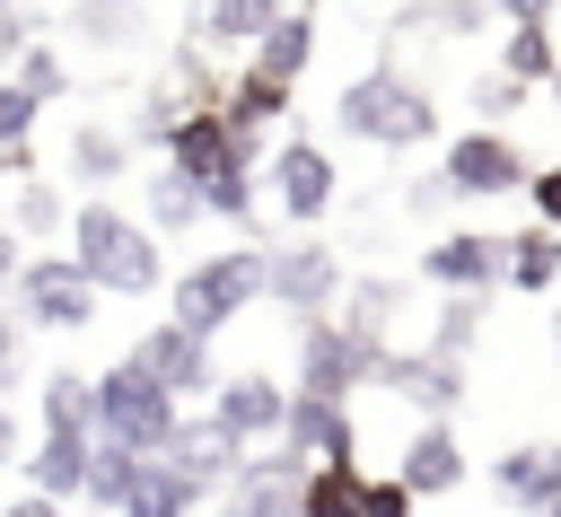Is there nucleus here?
<instances>
[{
	"label": "nucleus",
	"mask_w": 561,
	"mask_h": 517,
	"mask_svg": "<svg viewBox=\"0 0 561 517\" xmlns=\"http://www.w3.org/2000/svg\"><path fill=\"white\" fill-rule=\"evenodd\" d=\"M70 263L96 280V298H149L167 280V245L149 219L114 210V202H79L70 210Z\"/></svg>",
	"instance_id": "nucleus-1"
},
{
	"label": "nucleus",
	"mask_w": 561,
	"mask_h": 517,
	"mask_svg": "<svg viewBox=\"0 0 561 517\" xmlns=\"http://www.w3.org/2000/svg\"><path fill=\"white\" fill-rule=\"evenodd\" d=\"M333 123H342L351 140H368V149H421V140L438 131V105H430V88H412L394 61H377V70H359V79H342Z\"/></svg>",
	"instance_id": "nucleus-2"
},
{
	"label": "nucleus",
	"mask_w": 561,
	"mask_h": 517,
	"mask_svg": "<svg viewBox=\"0 0 561 517\" xmlns=\"http://www.w3.org/2000/svg\"><path fill=\"white\" fill-rule=\"evenodd\" d=\"M263 280H272V254H263V245H219V254H202L193 272H175V315H167V324H184L193 342H219V333L263 298Z\"/></svg>",
	"instance_id": "nucleus-3"
},
{
	"label": "nucleus",
	"mask_w": 561,
	"mask_h": 517,
	"mask_svg": "<svg viewBox=\"0 0 561 517\" xmlns=\"http://www.w3.org/2000/svg\"><path fill=\"white\" fill-rule=\"evenodd\" d=\"M394 342H368L351 333L342 315H298V386L289 394H324V403H351L359 386H377Z\"/></svg>",
	"instance_id": "nucleus-4"
},
{
	"label": "nucleus",
	"mask_w": 561,
	"mask_h": 517,
	"mask_svg": "<svg viewBox=\"0 0 561 517\" xmlns=\"http://www.w3.org/2000/svg\"><path fill=\"white\" fill-rule=\"evenodd\" d=\"M175 421H184V403H175L158 377H140L131 359H114V368L96 377V438H114V447H131V456H167Z\"/></svg>",
	"instance_id": "nucleus-5"
},
{
	"label": "nucleus",
	"mask_w": 561,
	"mask_h": 517,
	"mask_svg": "<svg viewBox=\"0 0 561 517\" xmlns=\"http://www.w3.org/2000/svg\"><path fill=\"white\" fill-rule=\"evenodd\" d=\"M526 149H517V131H500V123H482V131H456L447 140V158H438V184L447 193H465V202H500V193H526Z\"/></svg>",
	"instance_id": "nucleus-6"
},
{
	"label": "nucleus",
	"mask_w": 561,
	"mask_h": 517,
	"mask_svg": "<svg viewBox=\"0 0 561 517\" xmlns=\"http://www.w3.org/2000/svg\"><path fill=\"white\" fill-rule=\"evenodd\" d=\"M18 307H26L35 333H88V324H96V280H88L70 254H26Z\"/></svg>",
	"instance_id": "nucleus-7"
},
{
	"label": "nucleus",
	"mask_w": 561,
	"mask_h": 517,
	"mask_svg": "<svg viewBox=\"0 0 561 517\" xmlns=\"http://www.w3.org/2000/svg\"><path fill=\"white\" fill-rule=\"evenodd\" d=\"M421 280L447 289V298H491L508 280V237L500 228H456V237H438L421 254Z\"/></svg>",
	"instance_id": "nucleus-8"
},
{
	"label": "nucleus",
	"mask_w": 561,
	"mask_h": 517,
	"mask_svg": "<svg viewBox=\"0 0 561 517\" xmlns=\"http://www.w3.org/2000/svg\"><path fill=\"white\" fill-rule=\"evenodd\" d=\"M210 421L237 438V447H280V421H289V386L272 377V368H237V377H219V394H210Z\"/></svg>",
	"instance_id": "nucleus-9"
},
{
	"label": "nucleus",
	"mask_w": 561,
	"mask_h": 517,
	"mask_svg": "<svg viewBox=\"0 0 561 517\" xmlns=\"http://www.w3.org/2000/svg\"><path fill=\"white\" fill-rule=\"evenodd\" d=\"M280 456H298V464H359V421H351V403H324V394H289V421H280Z\"/></svg>",
	"instance_id": "nucleus-10"
},
{
	"label": "nucleus",
	"mask_w": 561,
	"mask_h": 517,
	"mask_svg": "<svg viewBox=\"0 0 561 517\" xmlns=\"http://www.w3.org/2000/svg\"><path fill=\"white\" fill-rule=\"evenodd\" d=\"M263 298H280L289 315H324V307L342 298V254H333V245H316V237L280 245V254H272V280H263Z\"/></svg>",
	"instance_id": "nucleus-11"
},
{
	"label": "nucleus",
	"mask_w": 561,
	"mask_h": 517,
	"mask_svg": "<svg viewBox=\"0 0 561 517\" xmlns=\"http://www.w3.org/2000/svg\"><path fill=\"white\" fill-rule=\"evenodd\" d=\"M333 184H342V175H333V158H324L316 140H298V131H289V140L272 149V193H280V219L316 228V219L333 210Z\"/></svg>",
	"instance_id": "nucleus-12"
},
{
	"label": "nucleus",
	"mask_w": 561,
	"mask_h": 517,
	"mask_svg": "<svg viewBox=\"0 0 561 517\" xmlns=\"http://www.w3.org/2000/svg\"><path fill=\"white\" fill-rule=\"evenodd\" d=\"M131 368L158 377L175 403H184V394H219V377H210V342H193L184 324H149V333L131 342Z\"/></svg>",
	"instance_id": "nucleus-13"
},
{
	"label": "nucleus",
	"mask_w": 561,
	"mask_h": 517,
	"mask_svg": "<svg viewBox=\"0 0 561 517\" xmlns=\"http://www.w3.org/2000/svg\"><path fill=\"white\" fill-rule=\"evenodd\" d=\"M307 473H316V464H298V456H280V447H272V456H245L237 482L219 491V499H228L219 517H298V482H307Z\"/></svg>",
	"instance_id": "nucleus-14"
},
{
	"label": "nucleus",
	"mask_w": 561,
	"mask_h": 517,
	"mask_svg": "<svg viewBox=\"0 0 561 517\" xmlns=\"http://www.w3.org/2000/svg\"><path fill=\"white\" fill-rule=\"evenodd\" d=\"M491 491H500L508 508H526V517H552V499H561V438L508 447V456L491 464Z\"/></svg>",
	"instance_id": "nucleus-15"
},
{
	"label": "nucleus",
	"mask_w": 561,
	"mask_h": 517,
	"mask_svg": "<svg viewBox=\"0 0 561 517\" xmlns=\"http://www.w3.org/2000/svg\"><path fill=\"white\" fill-rule=\"evenodd\" d=\"M167 464L210 499V491H228L237 482V464H245V447L219 429V421H175V438H167Z\"/></svg>",
	"instance_id": "nucleus-16"
},
{
	"label": "nucleus",
	"mask_w": 561,
	"mask_h": 517,
	"mask_svg": "<svg viewBox=\"0 0 561 517\" xmlns=\"http://www.w3.org/2000/svg\"><path fill=\"white\" fill-rule=\"evenodd\" d=\"M394 482H403L412 499H447V491L465 482V447H456V429H447V421H421V429L403 438V456H394Z\"/></svg>",
	"instance_id": "nucleus-17"
},
{
	"label": "nucleus",
	"mask_w": 561,
	"mask_h": 517,
	"mask_svg": "<svg viewBox=\"0 0 561 517\" xmlns=\"http://www.w3.org/2000/svg\"><path fill=\"white\" fill-rule=\"evenodd\" d=\"M377 386H386V394H403V403H421L430 421H447V412H456V394H465V368H447V359H430V351H386Z\"/></svg>",
	"instance_id": "nucleus-18"
},
{
	"label": "nucleus",
	"mask_w": 561,
	"mask_h": 517,
	"mask_svg": "<svg viewBox=\"0 0 561 517\" xmlns=\"http://www.w3.org/2000/svg\"><path fill=\"white\" fill-rule=\"evenodd\" d=\"M280 114H289V88H280V79H263V70H237V79L219 88V123L237 131V149H245V158H254V140H263Z\"/></svg>",
	"instance_id": "nucleus-19"
},
{
	"label": "nucleus",
	"mask_w": 561,
	"mask_h": 517,
	"mask_svg": "<svg viewBox=\"0 0 561 517\" xmlns=\"http://www.w3.org/2000/svg\"><path fill=\"white\" fill-rule=\"evenodd\" d=\"M88 464H96V438H35V456H18V473H26L35 499H79Z\"/></svg>",
	"instance_id": "nucleus-20"
},
{
	"label": "nucleus",
	"mask_w": 561,
	"mask_h": 517,
	"mask_svg": "<svg viewBox=\"0 0 561 517\" xmlns=\"http://www.w3.org/2000/svg\"><path fill=\"white\" fill-rule=\"evenodd\" d=\"M307 61H316V9H298V0H289V9L272 18V35L254 44V70H263V79H280V88H298V79H307Z\"/></svg>",
	"instance_id": "nucleus-21"
},
{
	"label": "nucleus",
	"mask_w": 561,
	"mask_h": 517,
	"mask_svg": "<svg viewBox=\"0 0 561 517\" xmlns=\"http://www.w3.org/2000/svg\"><path fill=\"white\" fill-rule=\"evenodd\" d=\"M35 421H44V438H96V377L53 368L35 394Z\"/></svg>",
	"instance_id": "nucleus-22"
},
{
	"label": "nucleus",
	"mask_w": 561,
	"mask_h": 517,
	"mask_svg": "<svg viewBox=\"0 0 561 517\" xmlns=\"http://www.w3.org/2000/svg\"><path fill=\"white\" fill-rule=\"evenodd\" d=\"M123 166H131V140L114 123H70V149H61L70 184H123Z\"/></svg>",
	"instance_id": "nucleus-23"
},
{
	"label": "nucleus",
	"mask_w": 561,
	"mask_h": 517,
	"mask_svg": "<svg viewBox=\"0 0 561 517\" xmlns=\"http://www.w3.org/2000/svg\"><path fill=\"white\" fill-rule=\"evenodd\" d=\"M140 0H70V35L79 44H105V53H123V44H140Z\"/></svg>",
	"instance_id": "nucleus-24"
},
{
	"label": "nucleus",
	"mask_w": 561,
	"mask_h": 517,
	"mask_svg": "<svg viewBox=\"0 0 561 517\" xmlns=\"http://www.w3.org/2000/svg\"><path fill=\"white\" fill-rule=\"evenodd\" d=\"M193 508H202V491H193L167 456H149V464H140V491L123 499V517H193Z\"/></svg>",
	"instance_id": "nucleus-25"
},
{
	"label": "nucleus",
	"mask_w": 561,
	"mask_h": 517,
	"mask_svg": "<svg viewBox=\"0 0 561 517\" xmlns=\"http://www.w3.org/2000/svg\"><path fill=\"white\" fill-rule=\"evenodd\" d=\"M500 70H508L517 88H552V70H561V35H552V26H508Z\"/></svg>",
	"instance_id": "nucleus-26"
},
{
	"label": "nucleus",
	"mask_w": 561,
	"mask_h": 517,
	"mask_svg": "<svg viewBox=\"0 0 561 517\" xmlns=\"http://www.w3.org/2000/svg\"><path fill=\"white\" fill-rule=\"evenodd\" d=\"M140 464H149V456H131V447L96 438V464H88V491H79V499H88V508H114V517H123V499L140 491Z\"/></svg>",
	"instance_id": "nucleus-27"
},
{
	"label": "nucleus",
	"mask_w": 561,
	"mask_h": 517,
	"mask_svg": "<svg viewBox=\"0 0 561 517\" xmlns=\"http://www.w3.org/2000/svg\"><path fill=\"white\" fill-rule=\"evenodd\" d=\"M508 289H561V228H526L508 237Z\"/></svg>",
	"instance_id": "nucleus-28"
},
{
	"label": "nucleus",
	"mask_w": 561,
	"mask_h": 517,
	"mask_svg": "<svg viewBox=\"0 0 561 517\" xmlns=\"http://www.w3.org/2000/svg\"><path fill=\"white\" fill-rule=\"evenodd\" d=\"M359 482H368V464H316L298 482V517H359Z\"/></svg>",
	"instance_id": "nucleus-29"
},
{
	"label": "nucleus",
	"mask_w": 561,
	"mask_h": 517,
	"mask_svg": "<svg viewBox=\"0 0 561 517\" xmlns=\"http://www.w3.org/2000/svg\"><path fill=\"white\" fill-rule=\"evenodd\" d=\"M280 9H289V0H202V35H210V44H263Z\"/></svg>",
	"instance_id": "nucleus-30"
},
{
	"label": "nucleus",
	"mask_w": 561,
	"mask_h": 517,
	"mask_svg": "<svg viewBox=\"0 0 561 517\" xmlns=\"http://www.w3.org/2000/svg\"><path fill=\"white\" fill-rule=\"evenodd\" d=\"M482 307H491V298H447L421 351H430V359H447V368H465V351L482 342Z\"/></svg>",
	"instance_id": "nucleus-31"
},
{
	"label": "nucleus",
	"mask_w": 561,
	"mask_h": 517,
	"mask_svg": "<svg viewBox=\"0 0 561 517\" xmlns=\"http://www.w3.org/2000/svg\"><path fill=\"white\" fill-rule=\"evenodd\" d=\"M394 307H403V289H394V280H351L342 324H351V333H368V342H394Z\"/></svg>",
	"instance_id": "nucleus-32"
},
{
	"label": "nucleus",
	"mask_w": 561,
	"mask_h": 517,
	"mask_svg": "<svg viewBox=\"0 0 561 517\" xmlns=\"http://www.w3.org/2000/svg\"><path fill=\"white\" fill-rule=\"evenodd\" d=\"M18 245L26 237H53V228H70V210H61V193L53 184H18V202H9V219H0Z\"/></svg>",
	"instance_id": "nucleus-33"
},
{
	"label": "nucleus",
	"mask_w": 561,
	"mask_h": 517,
	"mask_svg": "<svg viewBox=\"0 0 561 517\" xmlns=\"http://www.w3.org/2000/svg\"><path fill=\"white\" fill-rule=\"evenodd\" d=\"M35 123H44V105H35L18 79H0V166H26V140H35Z\"/></svg>",
	"instance_id": "nucleus-34"
},
{
	"label": "nucleus",
	"mask_w": 561,
	"mask_h": 517,
	"mask_svg": "<svg viewBox=\"0 0 561 517\" xmlns=\"http://www.w3.org/2000/svg\"><path fill=\"white\" fill-rule=\"evenodd\" d=\"M193 219H202V202H193V184H184L175 166H158V175H149V228L167 237V228H193Z\"/></svg>",
	"instance_id": "nucleus-35"
},
{
	"label": "nucleus",
	"mask_w": 561,
	"mask_h": 517,
	"mask_svg": "<svg viewBox=\"0 0 561 517\" xmlns=\"http://www.w3.org/2000/svg\"><path fill=\"white\" fill-rule=\"evenodd\" d=\"M9 79H18V88H26V96H35V105H53V96H61V88H70V61H61V53H53V44H26V53H18V70H9Z\"/></svg>",
	"instance_id": "nucleus-36"
},
{
	"label": "nucleus",
	"mask_w": 561,
	"mask_h": 517,
	"mask_svg": "<svg viewBox=\"0 0 561 517\" xmlns=\"http://www.w3.org/2000/svg\"><path fill=\"white\" fill-rule=\"evenodd\" d=\"M412 508H421V499H412L394 473H368V482H359V517H412Z\"/></svg>",
	"instance_id": "nucleus-37"
},
{
	"label": "nucleus",
	"mask_w": 561,
	"mask_h": 517,
	"mask_svg": "<svg viewBox=\"0 0 561 517\" xmlns=\"http://www.w3.org/2000/svg\"><path fill=\"white\" fill-rule=\"evenodd\" d=\"M526 202H535V228H561V158L526 175Z\"/></svg>",
	"instance_id": "nucleus-38"
},
{
	"label": "nucleus",
	"mask_w": 561,
	"mask_h": 517,
	"mask_svg": "<svg viewBox=\"0 0 561 517\" xmlns=\"http://www.w3.org/2000/svg\"><path fill=\"white\" fill-rule=\"evenodd\" d=\"M517 96H526V88H517L508 70H500V79H473V105H482V114H517Z\"/></svg>",
	"instance_id": "nucleus-39"
},
{
	"label": "nucleus",
	"mask_w": 561,
	"mask_h": 517,
	"mask_svg": "<svg viewBox=\"0 0 561 517\" xmlns=\"http://www.w3.org/2000/svg\"><path fill=\"white\" fill-rule=\"evenodd\" d=\"M26 44H35V35H26V9H18V0H0V70H9Z\"/></svg>",
	"instance_id": "nucleus-40"
},
{
	"label": "nucleus",
	"mask_w": 561,
	"mask_h": 517,
	"mask_svg": "<svg viewBox=\"0 0 561 517\" xmlns=\"http://www.w3.org/2000/svg\"><path fill=\"white\" fill-rule=\"evenodd\" d=\"M508 26H552V0H491Z\"/></svg>",
	"instance_id": "nucleus-41"
},
{
	"label": "nucleus",
	"mask_w": 561,
	"mask_h": 517,
	"mask_svg": "<svg viewBox=\"0 0 561 517\" xmlns=\"http://www.w3.org/2000/svg\"><path fill=\"white\" fill-rule=\"evenodd\" d=\"M18 333H26V324H9V307H0V386L18 377Z\"/></svg>",
	"instance_id": "nucleus-42"
},
{
	"label": "nucleus",
	"mask_w": 561,
	"mask_h": 517,
	"mask_svg": "<svg viewBox=\"0 0 561 517\" xmlns=\"http://www.w3.org/2000/svg\"><path fill=\"white\" fill-rule=\"evenodd\" d=\"M18 272H26V245H18V237H9V228H0V289H9V280H18Z\"/></svg>",
	"instance_id": "nucleus-43"
},
{
	"label": "nucleus",
	"mask_w": 561,
	"mask_h": 517,
	"mask_svg": "<svg viewBox=\"0 0 561 517\" xmlns=\"http://www.w3.org/2000/svg\"><path fill=\"white\" fill-rule=\"evenodd\" d=\"M0 517H61V499H35V491H18V499H9Z\"/></svg>",
	"instance_id": "nucleus-44"
},
{
	"label": "nucleus",
	"mask_w": 561,
	"mask_h": 517,
	"mask_svg": "<svg viewBox=\"0 0 561 517\" xmlns=\"http://www.w3.org/2000/svg\"><path fill=\"white\" fill-rule=\"evenodd\" d=\"M0 464H18V412L0 403Z\"/></svg>",
	"instance_id": "nucleus-45"
},
{
	"label": "nucleus",
	"mask_w": 561,
	"mask_h": 517,
	"mask_svg": "<svg viewBox=\"0 0 561 517\" xmlns=\"http://www.w3.org/2000/svg\"><path fill=\"white\" fill-rule=\"evenodd\" d=\"M552 351H561V307H552Z\"/></svg>",
	"instance_id": "nucleus-46"
},
{
	"label": "nucleus",
	"mask_w": 561,
	"mask_h": 517,
	"mask_svg": "<svg viewBox=\"0 0 561 517\" xmlns=\"http://www.w3.org/2000/svg\"><path fill=\"white\" fill-rule=\"evenodd\" d=\"M552 96H561V70H552Z\"/></svg>",
	"instance_id": "nucleus-47"
},
{
	"label": "nucleus",
	"mask_w": 561,
	"mask_h": 517,
	"mask_svg": "<svg viewBox=\"0 0 561 517\" xmlns=\"http://www.w3.org/2000/svg\"><path fill=\"white\" fill-rule=\"evenodd\" d=\"M552 517H561V499H552Z\"/></svg>",
	"instance_id": "nucleus-48"
}]
</instances>
